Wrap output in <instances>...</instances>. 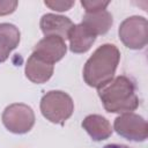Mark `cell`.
<instances>
[{
	"mask_svg": "<svg viewBox=\"0 0 148 148\" xmlns=\"http://www.w3.org/2000/svg\"><path fill=\"white\" fill-rule=\"evenodd\" d=\"M120 60V52L113 44H103L97 47L86 61L83 79L89 87L101 88L113 79Z\"/></svg>",
	"mask_w": 148,
	"mask_h": 148,
	"instance_id": "obj_1",
	"label": "cell"
},
{
	"mask_svg": "<svg viewBox=\"0 0 148 148\" xmlns=\"http://www.w3.org/2000/svg\"><path fill=\"white\" fill-rule=\"evenodd\" d=\"M97 90L104 109L110 113H127L139 106L135 86L125 75L113 77Z\"/></svg>",
	"mask_w": 148,
	"mask_h": 148,
	"instance_id": "obj_2",
	"label": "cell"
},
{
	"mask_svg": "<svg viewBox=\"0 0 148 148\" xmlns=\"http://www.w3.org/2000/svg\"><path fill=\"white\" fill-rule=\"evenodd\" d=\"M74 111L72 97L61 90H51L40 99L42 114L53 124H64Z\"/></svg>",
	"mask_w": 148,
	"mask_h": 148,
	"instance_id": "obj_3",
	"label": "cell"
},
{
	"mask_svg": "<svg viewBox=\"0 0 148 148\" xmlns=\"http://www.w3.org/2000/svg\"><path fill=\"white\" fill-rule=\"evenodd\" d=\"M118 34L126 47L141 50L148 42V22L142 16H130L120 23Z\"/></svg>",
	"mask_w": 148,
	"mask_h": 148,
	"instance_id": "obj_4",
	"label": "cell"
},
{
	"mask_svg": "<svg viewBox=\"0 0 148 148\" xmlns=\"http://www.w3.org/2000/svg\"><path fill=\"white\" fill-rule=\"evenodd\" d=\"M5 127L15 134L29 132L35 125L34 110L23 103H13L8 105L1 116Z\"/></svg>",
	"mask_w": 148,
	"mask_h": 148,
	"instance_id": "obj_5",
	"label": "cell"
},
{
	"mask_svg": "<svg viewBox=\"0 0 148 148\" xmlns=\"http://www.w3.org/2000/svg\"><path fill=\"white\" fill-rule=\"evenodd\" d=\"M113 128L120 136L131 141H145L148 136L147 121L141 116L133 112L118 116L114 119Z\"/></svg>",
	"mask_w": 148,
	"mask_h": 148,
	"instance_id": "obj_6",
	"label": "cell"
},
{
	"mask_svg": "<svg viewBox=\"0 0 148 148\" xmlns=\"http://www.w3.org/2000/svg\"><path fill=\"white\" fill-rule=\"evenodd\" d=\"M66 51L67 45L65 39L58 36H45L34 46L32 53L50 64H54L64 58Z\"/></svg>",
	"mask_w": 148,
	"mask_h": 148,
	"instance_id": "obj_7",
	"label": "cell"
},
{
	"mask_svg": "<svg viewBox=\"0 0 148 148\" xmlns=\"http://www.w3.org/2000/svg\"><path fill=\"white\" fill-rule=\"evenodd\" d=\"M73 25V22L68 17L52 13L44 14L39 22L40 30L45 36H58L62 39L68 38Z\"/></svg>",
	"mask_w": 148,
	"mask_h": 148,
	"instance_id": "obj_8",
	"label": "cell"
},
{
	"mask_svg": "<svg viewBox=\"0 0 148 148\" xmlns=\"http://www.w3.org/2000/svg\"><path fill=\"white\" fill-rule=\"evenodd\" d=\"M53 64H50L35 53H31V56L28 58L25 62L24 73L25 76L34 83H44L49 81L53 74Z\"/></svg>",
	"mask_w": 148,
	"mask_h": 148,
	"instance_id": "obj_9",
	"label": "cell"
},
{
	"mask_svg": "<svg viewBox=\"0 0 148 148\" xmlns=\"http://www.w3.org/2000/svg\"><path fill=\"white\" fill-rule=\"evenodd\" d=\"M69 39V50L74 53H84L87 52L94 42L96 40V35L88 29L84 24L79 23L74 24L68 34Z\"/></svg>",
	"mask_w": 148,
	"mask_h": 148,
	"instance_id": "obj_10",
	"label": "cell"
},
{
	"mask_svg": "<svg viewBox=\"0 0 148 148\" xmlns=\"http://www.w3.org/2000/svg\"><path fill=\"white\" fill-rule=\"evenodd\" d=\"M82 127L94 141H102L112 134L110 121L101 114H89L82 121Z\"/></svg>",
	"mask_w": 148,
	"mask_h": 148,
	"instance_id": "obj_11",
	"label": "cell"
},
{
	"mask_svg": "<svg viewBox=\"0 0 148 148\" xmlns=\"http://www.w3.org/2000/svg\"><path fill=\"white\" fill-rule=\"evenodd\" d=\"M21 34L16 25L12 23H0V62L8 59L10 52L17 47Z\"/></svg>",
	"mask_w": 148,
	"mask_h": 148,
	"instance_id": "obj_12",
	"label": "cell"
},
{
	"mask_svg": "<svg viewBox=\"0 0 148 148\" xmlns=\"http://www.w3.org/2000/svg\"><path fill=\"white\" fill-rule=\"evenodd\" d=\"M113 18L111 13H109L106 9L92 12V13H86L82 18V24H84L88 29H90L96 36L97 35H104L106 34L111 25H112Z\"/></svg>",
	"mask_w": 148,
	"mask_h": 148,
	"instance_id": "obj_13",
	"label": "cell"
},
{
	"mask_svg": "<svg viewBox=\"0 0 148 148\" xmlns=\"http://www.w3.org/2000/svg\"><path fill=\"white\" fill-rule=\"evenodd\" d=\"M109 3H110V1H88V0L81 1V5L86 9V13H92V12L106 9Z\"/></svg>",
	"mask_w": 148,
	"mask_h": 148,
	"instance_id": "obj_14",
	"label": "cell"
},
{
	"mask_svg": "<svg viewBox=\"0 0 148 148\" xmlns=\"http://www.w3.org/2000/svg\"><path fill=\"white\" fill-rule=\"evenodd\" d=\"M45 6L49 8L57 10V12H65L68 10L72 6H74V1H51V0H45L44 1Z\"/></svg>",
	"mask_w": 148,
	"mask_h": 148,
	"instance_id": "obj_15",
	"label": "cell"
},
{
	"mask_svg": "<svg viewBox=\"0 0 148 148\" xmlns=\"http://www.w3.org/2000/svg\"><path fill=\"white\" fill-rule=\"evenodd\" d=\"M16 0H7V1H0V15H8L12 14L16 7H17Z\"/></svg>",
	"mask_w": 148,
	"mask_h": 148,
	"instance_id": "obj_16",
	"label": "cell"
},
{
	"mask_svg": "<svg viewBox=\"0 0 148 148\" xmlns=\"http://www.w3.org/2000/svg\"><path fill=\"white\" fill-rule=\"evenodd\" d=\"M103 148H130L125 145H117V143H110V145H106L104 146Z\"/></svg>",
	"mask_w": 148,
	"mask_h": 148,
	"instance_id": "obj_17",
	"label": "cell"
}]
</instances>
